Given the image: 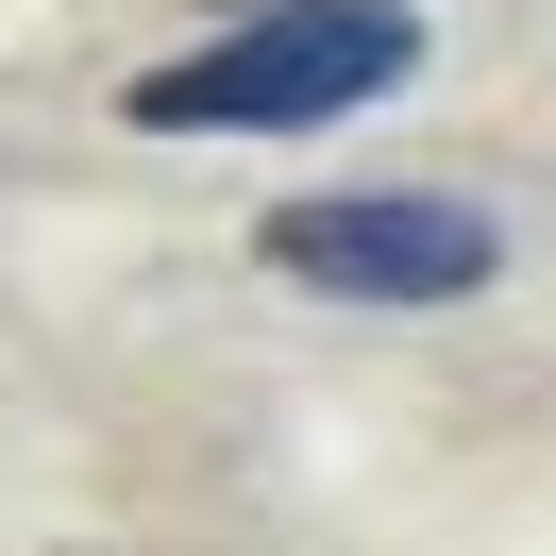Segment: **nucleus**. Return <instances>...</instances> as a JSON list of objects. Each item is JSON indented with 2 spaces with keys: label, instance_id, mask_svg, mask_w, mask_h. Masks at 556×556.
I'll return each mask as SVG.
<instances>
[{
  "label": "nucleus",
  "instance_id": "obj_1",
  "mask_svg": "<svg viewBox=\"0 0 556 556\" xmlns=\"http://www.w3.org/2000/svg\"><path fill=\"white\" fill-rule=\"evenodd\" d=\"M405 68H421L405 0H253L203 51L136 68L118 102H136V136H320V118H371Z\"/></svg>",
  "mask_w": 556,
  "mask_h": 556
},
{
  "label": "nucleus",
  "instance_id": "obj_2",
  "mask_svg": "<svg viewBox=\"0 0 556 556\" xmlns=\"http://www.w3.org/2000/svg\"><path fill=\"white\" fill-rule=\"evenodd\" d=\"M253 270L320 287V304H472L506 270V219L472 186H320V203L253 219Z\"/></svg>",
  "mask_w": 556,
  "mask_h": 556
}]
</instances>
